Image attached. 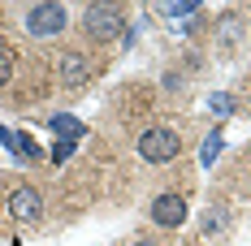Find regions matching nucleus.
<instances>
[{
    "mask_svg": "<svg viewBox=\"0 0 251 246\" xmlns=\"http://www.w3.org/2000/svg\"><path fill=\"white\" fill-rule=\"evenodd\" d=\"M177 151H182V138L169 125H151L139 134V160H148V164H169L177 160Z\"/></svg>",
    "mask_w": 251,
    "mask_h": 246,
    "instance_id": "obj_1",
    "label": "nucleus"
},
{
    "mask_svg": "<svg viewBox=\"0 0 251 246\" xmlns=\"http://www.w3.org/2000/svg\"><path fill=\"white\" fill-rule=\"evenodd\" d=\"M82 30L91 35V39H117V35H126V18L117 4H87L82 9Z\"/></svg>",
    "mask_w": 251,
    "mask_h": 246,
    "instance_id": "obj_2",
    "label": "nucleus"
},
{
    "mask_svg": "<svg viewBox=\"0 0 251 246\" xmlns=\"http://www.w3.org/2000/svg\"><path fill=\"white\" fill-rule=\"evenodd\" d=\"M70 22V13H65V4H35L30 13H26V30L35 35V39H52V35H61Z\"/></svg>",
    "mask_w": 251,
    "mask_h": 246,
    "instance_id": "obj_3",
    "label": "nucleus"
},
{
    "mask_svg": "<svg viewBox=\"0 0 251 246\" xmlns=\"http://www.w3.org/2000/svg\"><path fill=\"white\" fill-rule=\"evenodd\" d=\"M148 216L160 229H177V224H186V199L182 195H156L148 207Z\"/></svg>",
    "mask_w": 251,
    "mask_h": 246,
    "instance_id": "obj_4",
    "label": "nucleus"
},
{
    "mask_svg": "<svg viewBox=\"0 0 251 246\" xmlns=\"http://www.w3.org/2000/svg\"><path fill=\"white\" fill-rule=\"evenodd\" d=\"M9 216L22 221V224L39 221V216H44V195H39L35 186H18V190L9 195Z\"/></svg>",
    "mask_w": 251,
    "mask_h": 246,
    "instance_id": "obj_5",
    "label": "nucleus"
},
{
    "mask_svg": "<svg viewBox=\"0 0 251 246\" xmlns=\"http://www.w3.org/2000/svg\"><path fill=\"white\" fill-rule=\"evenodd\" d=\"M91 78V61L82 56V52H65L61 56V82L65 87H78V82H87Z\"/></svg>",
    "mask_w": 251,
    "mask_h": 246,
    "instance_id": "obj_6",
    "label": "nucleus"
},
{
    "mask_svg": "<svg viewBox=\"0 0 251 246\" xmlns=\"http://www.w3.org/2000/svg\"><path fill=\"white\" fill-rule=\"evenodd\" d=\"M52 130L61 134V143L82 138V121H78V117H65V112H52Z\"/></svg>",
    "mask_w": 251,
    "mask_h": 246,
    "instance_id": "obj_7",
    "label": "nucleus"
},
{
    "mask_svg": "<svg viewBox=\"0 0 251 246\" xmlns=\"http://www.w3.org/2000/svg\"><path fill=\"white\" fill-rule=\"evenodd\" d=\"M217 30H221V44H229V39H238V35H243V18H238V13H226Z\"/></svg>",
    "mask_w": 251,
    "mask_h": 246,
    "instance_id": "obj_8",
    "label": "nucleus"
},
{
    "mask_svg": "<svg viewBox=\"0 0 251 246\" xmlns=\"http://www.w3.org/2000/svg\"><path fill=\"white\" fill-rule=\"evenodd\" d=\"M208 108H212L217 117H229V112H234V95H226V91H217V95H208Z\"/></svg>",
    "mask_w": 251,
    "mask_h": 246,
    "instance_id": "obj_9",
    "label": "nucleus"
},
{
    "mask_svg": "<svg viewBox=\"0 0 251 246\" xmlns=\"http://www.w3.org/2000/svg\"><path fill=\"white\" fill-rule=\"evenodd\" d=\"M160 9H165V18H191L200 4L195 0H177V4H160Z\"/></svg>",
    "mask_w": 251,
    "mask_h": 246,
    "instance_id": "obj_10",
    "label": "nucleus"
},
{
    "mask_svg": "<svg viewBox=\"0 0 251 246\" xmlns=\"http://www.w3.org/2000/svg\"><path fill=\"white\" fill-rule=\"evenodd\" d=\"M217 151H221V134H208V138H203V147H200V160H203V164H212V160H217Z\"/></svg>",
    "mask_w": 251,
    "mask_h": 246,
    "instance_id": "obj_11",
    "label": "nucleus"
},
{
    "mask_svg": "<svg viewBox=\"0 0 251 246\" xmlns=\"http://www.w3.org/2000/svg\"><path fill=\"white\" fill-rule=\"evenodd\" d=\"M9 78H13V56H9V52L0 48V87H4Z\"/></svg>",
    "mask_w": 251,
    "mask_h": 246,
    "instance_id": "obj_12",
    "label": "nucleus"
},
{
    "mask_svg": "<svg viewBox=\"0 0 251 246\" xmlns=\"http://www.w3.org/2000/svg\"><path fill=\"white\" fill-rule=\"evenodd\" d=\"M217 229H226V212H212V221H203V233H217Z\"/></svg>",
    "mask_w": 251,
    "mask_h": 246,
    "instance_id": "obj_13",
    "label": "nucleus"
},
{
    "mask_svg": "<svg viewBox=\"0 0 251 246\" xmlns=\"http://www.w3.org/2000/svg\"><path fill=\"white\" fill-rule=\"evenodd\" d=\"M130 246H160V242H151V238H134Z\"/></svg>",
    "mask_w": 251,
    "mask_h": 246,
    "instance_id": "obj_14",
    "label": "nucleus"
}]
</instances>
